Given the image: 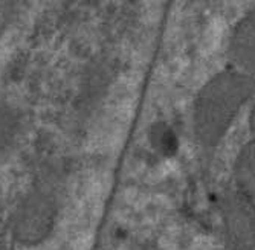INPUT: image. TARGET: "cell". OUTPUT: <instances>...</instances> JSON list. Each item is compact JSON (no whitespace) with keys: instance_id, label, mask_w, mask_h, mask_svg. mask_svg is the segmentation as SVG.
<instances>
[{"instance_id":"1","label":"cell","mask_w":255,"mask_h":250,"mask_svg":"<svg viewBox=\"0 0 255 250\" xmlns=\"http://www.w3.org/2000/svg\"><path fill=\"white\" fill-rule=\"evenodd\" d=\"M255 93V81L231 69L217 74L199 92L193 134L202 161L210 162L242 107Z\"/></svg>"},{"instance_id":"2","label":"cell","mask_w":255,"mask_h":250,"mask_svg":"<svg viewBox=\"0 0 255 250\" xmlns=\"http://www.w3.org/2000/svg\"><path fill=\"white\" fill-rule=\"evenodd\" d=\"M228 250L255 249V203L245 192L228 189L219 200Z\"/></svg>"},{"instance_id":"3","label":"cell","mask_w":255,"mask_h":250,"mask_svg":"<svg viewBox=\"0 0 255 250\" xmlns=\"http://www.w3.org/2000/svg\"><path fill=\"white\" fill-rule=\"evenodd\" d=\"M229 58L234 71L255 81V9L236 25L229 41Z\"/></svg>"},{"instance_id":"4","label":"cell","mask_w":255,"mask_h":250,"mask_svg":"<svg viewBox=\"0 0 255 250\" xmlns=\"http://www.w3.org/2000/svg\"><path fill=\"white\" fill-rule=\"evenodd\" d=\"M234 175L237 188L255 201V139L239 154Z\"/></svg>"},{"instance_id":"5","label":"cell","mask_w":255,"mask_h":250,"mask_svg":"<svg viewBox=\"0 0 255 250\" xmlns=\"http://www.w3.org/2000/svg\"><path fill=\"white\" fill-rule=\"evenodd\" d=\"M251 127H252V131L255 133V107L251 113Z\"/></svg>"}]
</instances>
